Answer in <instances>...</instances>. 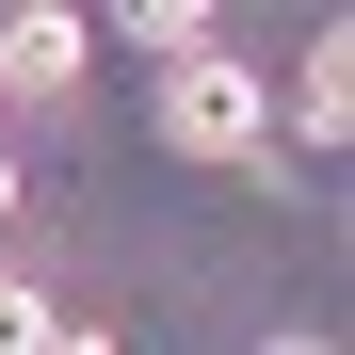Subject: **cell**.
I'll use <instances>...</instances> for the list:
<instances>
[{"label":"cell","instance_id":"cell-1","mask_svg":"<svg viewBox=\"0 0 355 355\" xmlns=\"http://www.w3.org/2000/svg\"><path fill=\"white\" fill-rule=\"evenodd\" d=\"M162 146L178 162H259L275 146V97H259V65H162Z\"/></svg>","mask_w":355,"mask_h":355},{"label":"cell","instance_id":"cell-2","mask_svg":"<svg viewBox=\"0 0 355 355\" xmlns=\"http://www.w3.org/2000/svg\"><path fill=\"white\" fill-rule=\"evenodd\" d=\"M81 49H97V33L65 17V0H17V17H0V81H33V97H65V81H81Z\"/></svg>","mask_w":355,"mask_h":355},{"label":"cell","instance_id":"cell-3","mask_svg":"<svg viewBox=\"0 0 355 355\" xmlns=\"http://www.w3.org/2000/svg\"><path fill=\"white\" fill-rule=\"evenodd\" d=\"M291 130H307V146H339V130H355V33H323L307 65H291Z\"/></svg>","mask_w":355,"mask_h":355},{"label":"cell","instance_id":"cell-4","mask_svg":"<svg viewBox=\"0 0 355 355\" xmlns=\"http://www.w3.org/2000/svg\"><path fill=\"white\" fill-rule=\"evenodd\" d=\"M130 49H146V65H210V17H194V0H130Z\"/></svg>","mask_w":355,"mask_h":355},{"label":"cell","instance_id":"cell-5","mask_svg":"<svg viewBox=\"0 0 355 355\" xmlns=\"http://www.w3.org/2000/svg\"><path fill=\"white\" fill-rule=\"evenodd\" d=\"M49 339H65V307H49L33 275H0V355H49Z\"/></svg>","mask_w":355,"mask_h":355},{"label":"cell","instance_id":"cell-6","mask_svg":"<svg viewBox=\"0 0 355 355\" xmlns=\"http://www.w3.org/2000/svg\"><path fill=\"white\" fill-rule=\"evenodd\" d=\"M49 355H113V339H97V323H65V339H49Z\"/></svg>","mask_w":355,"mask_h":355},{"label":"cell","instance_id":"cell-7","mask_svg":"<svg viewBox=\"0 0 355 355\" xmlns=\"http://www.w3.org/2000/svg\"><path fill=\"white\" fill-rule=\"evenodd\" d=\"M0 226H17V146H0Z\"/></svg>","mask_w":355,"mask_h":355},{"label":"cell","instance_id":"cell-8","mask_svg":"<svg viewBox=\"0 0 355 355\" xmlns=\"http://www.w3.org/2000/svg\"><path fill=\"white\" fill-rule=\"evenodd\" d=\"M259 355H323V339H259Z\"/></svg>","mask_w":355,"mask_h":355}]
</instances>
